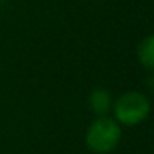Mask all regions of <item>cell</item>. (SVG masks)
Instances as JSON below:
<instances>
[{"label": "cell", "instance_id": "cell-1", "mask_svg": "<svg viewBox=\"0 0 154 154\" xmlns=\"http://www.w3.org/2000/svg\"><path fill=\"white\" fill-rule=\"evenodd\" d=\"M121 138L120 126L115 120L108 117H99L87 130V147L96 154H106L112 151Z\"/></svg>", "mask_w": 154, "mask_h": 154}, {"label": "cell", "instance_id": "cell-4", "mask_svg": "<svg viewBox=\"0 0 154 154\" xmlns=\"http://www.w3.org/2000/svg\"><path fill=\"white\" fill-rule=\"evenodd\" d=\"M138 58L147 69H154V35L147 36L138 47Z\"/></svg>", "mask_w": 154, "mask_h": 154}, {"label": "cell", "instance_id": "cell-2", "mask_svg": "<svg viewBox=\"0 0 154 154\" xmlns=\"http://www.w3.org/2000/svg\"><path fill=\"white\" fill-rule=\"evenodd\" d=\"M114 111L120 123L126 126H135V124L142 123L148 117L151 111V105L142 93L129 91V93H124L117 100Z\"/></svg>", "mask_w": 154, "mask_h": 154}, {"label": "cell", "instance_id": "cell-3", "mask_svg": "<svg viewBox=\"0 0 154 154\" xmlns=\"http://www.w3.org/2000/svg\"><path fill=\"white\" fill-rule=\"evenodd\" d=\"M90 109H93V112L99 117H106V114L111 109V94L108 90L105 88H97L90 94L88 99Z\"/></svg>", "mask_w": 154, "mask_h": 154}]
</instances>
